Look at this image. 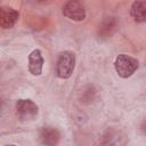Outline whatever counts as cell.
I'll return each mask as SVG.
<instances>
[{"label": "cell", "instance_id": "cell-1", "mask_svg": "<svg viewBox=\"0 0 146 146\" xmlns=\"http://www.w3.org/2000/svg\"><path fill=\"white\" fill-rule=\"evenodd\" d=\"M75 66V55L72 51H63L56 64V73L60 79H68Z\"/></svg>", "mask_w": 146, "mask_h": 146}, {"label": "cell", "instance_id": "cell-2", "mask_svg": "<svg viewBox=\"0 0 146 146\" xmlns=\"http://www.w3.org/2000/svg\"><path fill=\"white\" fill-rule=\"evenodd\" d=\"M114 67L121 78H129L138 68V60L131 56L121 54L115 58Z\"/></svg>", "mask_w": 146, "mask_h": 146}, {"label": "cell", "instance_id": "cell-3", "mask_svg": "<svg viewBox=\"0 0 146 146\" xmlns=\"http://www.w3.org/2000/svg\"><path fill=\"white\" fill-rule=\"evenodd\" d=\"M63 14L65 17L72 21H83L86 18V10L83 5L79 0H70L63 8Z\"/></svg>", "mask_w": 146, "mask_h": 146}, {"label": "cell", "instance_id": "cell-4", "mask_svg": "<svg viewBox=\"0 0 146 146\" xmlns=\"http://www.w3.org/2000/svg\"><path fill=\"white\" fill-rule=\"evenodd\" d=\"M16 112L22 120H33L38 115V106L30 99H19L16 103Z\"/></svg>", "mask_w": 146, "mask_h": 146}, {"label": "cell", "instance_id": "cell-5", "mask_svg": "<svg viewBox=\"0 0 146 146\" xmlns=\"http://www.w3.org/2000/svg\"><path fill=\"white\" fill-rule=\"evenodd\" d=\"M18 11L10 7H2L0 9V25L2 29H10L18 19Z\"/></svg>", "mask_w": 146, "mask_h": 146}, {"label": "cell", "instance_id": "cell-6", "mask_svg": "<svg viewBox=\"0 0 146 146\" xmlns=\"http://www.w3.org/2000/svg\"><path fill=\"white\" fill-rule=\"evenodd\" d=\"M42 66H43V57L41 55V51L39 49H34L30 55H29V71L38 76L42 72Z\"/></svg>", "mask_w": 146, "mask_h": 146}, {"label": "cell", "instance_id": "cell-7", "mask_svg": "<svg viewBox=\"0 0 146 146\" xmlns=\"http://www.w3.org/2000/svg\"><path fill=\"white\" fill-rule=\"evenodd\" d=\"M130 14L138 23L146 22V0H136L131 5Z\"/></svg>", "mask_w": 146, "mask_h": 146}, {"label": "cell", "instance_id": "cell-8", "mask_svg": "<svg viewBox=\"0 0 146 146\" xmlns=\"http://www.w3.org/2000/svg\"><path fill=\"white\" fill-rule=\"evenodd\" d=\"M59 132L55 128L44 127L40 130V139L44 145H55L59 140Z\"/></svg>", "mask_w": 146, "mask_h": 146}, {"label": "cell", "instance_id": "cell-9", "mask_svg": "<svg viewBox=\"0 0 146 146\" xmlns=\"http://www.w3.org/2000/svg\"><path fill=\"white\" fill-rule=\"evenodd\" d=\"M117 29V21L115 17H106L99 26L98 33L100 38H108L111 36Z\"/></svg>", "mask_w": 146, "mask_h": 146}, {"label": "cell", "instance_id": "cell-10", "mask_svg": "<svg viewBox=\"0 0 146 146\" xmlns=\"http://www.w3.org/2000/svg\"><path fill=\"white\" fill-rule=\"evenodd\" d=\"M141 130L146 133V119L143 121V123H141Z\"/></svg>", "mask_w": 146, "mask_h": 146}, {"label": "cell", "instance_id": "cell-11", "mask_svg": "<svg viewBox=\"0 0 146 146\" xmlns=\"http://www.w3.org/2000/svg\"><path fill=\"white\" fill-rule=\"evenodd\" d=\"M36 1H39V2H42V1H46V0H36Z\"/></svg>", "mask_w": 146, "mask_h": 146}]
</instances>
